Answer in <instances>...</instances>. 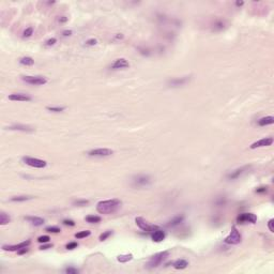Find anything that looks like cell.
Returning <instances> with one entry per match:
<instances>
[{
  "mask_svg": "<svg viewBox=\"0 0 274 274\" xmlns=\"http://www.w3.org/2000/svg\"><path fill=\"white\" fill-rule=\"evenodd\" d=\"M121 200L119 199H108L102 200L96 204V211L101 214H111L116 212L121 207Z\"/></svg>",
  "mask_w": 274,
  "mask_h": 274,
  "instance_id": "cell-1",
  "label": "cell"
},
{
  "mask_svg": "<svg viewBox=\"0 0 274 274\" xmlns=\"http://www.w3.org/2000/svg\"><path fill=\"white\" fill-rule=\"evenodd\" d=\"M169 256L168 251H164V252H160L154 254L153 256H151V258L149 259V261L147 262V268L149 269H153V268L159 267L162 262Z\"/></svg>",
  "mask_w": 274,
  "mask_h": 274,
  "instance_id": "cell-2",
  "label": "cell"
},
{
  "mask_svg": "<svg viewBox=\"0 0 274 274\" xmlns=\"http://www.w3.org/2000/svg\"><path fill=\"white\" fill-rule=\"evenodd\" d=\"M241 241H242V236H241V233L239 232L237 227L233 226L232 228H231L229 235L225 238V243L230 244V245H237V244H240Z\"/></svg>",
  "mask_w": 274,
  "mask_h": 274,
  "instance_id": "cell-3",
  "label": "cell"
},
{
  "mask_svg": "<svg viewBox=\"0 0 274 274\" xmlns=\"http://www.w3.org/2000/svg\"><path fill=\"white\" fill-rule=\"evenodd\" d=\"M151 183V178L148 175H137L132 179V184L135 188H144Z\"/></svg>",
  "mask_w": 274,
  "mask_h": 274,
  "instance_id": "cell-4",
  "label": "cell"
},
{
  "mask_svg": "<svg viewBox=\"0 0 274 274\" xmlns=\"http://www.w3.org/2000/svg\"><path fill=\"white\" fill-rule=\"evenodd\" d=\"M22 80L29 85H33V86H42L45 85L47 83V78L44 76H30V75H26V76H22Z\"/></svg>",
  "mask_w": 274,
  "mask_h": 274,
  "instance_id": "cell-5",
  "label": "cell"
},
{
  "mask_svg": "<svg viewBox=\"0 0 274 274\" xmlns=\"http://www.w3.org/2000/svg\"><path fill=\"white\" fill-rule=\"evenodd\" d=\"M22 161L26 165L31 166V167H34V168H44L47 165L46 161H44V160L36 159V157H31V156H24Z\"/></svg>",
  "mask_w": 274,
  "mask_h": 274,
  "instance_id": "cell-6",
  "label": "cell"
},
{
  "mask_svg": "<svg viewBox=\"0 0 274 274\" xmlns=\"http://www.w3.org/2000/svg\"><path fill=\"white\" fill-rule=\"evenodd\" d=\"M88 155L92 157H105V156H111L114 154V151L111 149L107 148H99V149H92L88 151Z\"/></svg>",
  "mask_w": 274,
  "mask_h": 274,
  "instance_id": "cell-7",
  "label": "cell"
},
{
  "mask_svg": "<svg viewBox=\"0 0 274 274\" xmlns=\"http://www.w3.org/2000/svg\"><path fill=\"white\" fill-rule=\"evenodd\" d=\"M257 222V216L254 213H241L237 217V223L238 224H255Z\"/></svg>",
  "mask_w": 274,
  "mask_h": 274,
  "instance_id": "cell-8",
  "label": "cell"
},
{
  "mask_svg": "<svg viewBox=\"0 0 274 274\" xmlns=\"http://www.w3.org/2000/svg\"><path fill=\"white\" fill-rule=\"evenodd\" d=\"M135 223H136L137 226L144 231H149V232H151V231H153L155 228H157V226L149 225L142 217H136V219H135Z\"/></svg>",
  "mask_w": 274,
  "mask_h": 274,
  "instance_id": "cell-9",
  "label": "cell"
},
{
  "mask_svg": "<svg viewBox=\"0 0 274 274\" xmlns=\"http://www.w3.org/2000/svg\"><path fill=\"white\" fill-rule=\"evenodd\" d=\"M250 168H251V166H248V165L243 166V167H241V168H238V169H236V170L231 171L230 173H228V175H227V178H228L229 180H235V179H238V178H240L243 173H245Z\"/></svg>",
  "mask_w": 274,
  "mask_h": 274,
  "instance_id": "cell-10",
  "label": "cell"
},
{
  "mask_svg": "<svg viewBox=\"0 0 274 274\" xmlns=\"http://www.w3.org/2000/svg\"><path fill=\"white\" fill-rule=\"evenodd\" d=\"M273 144V138L272 137H266V138H262L259 139L257 142H253L251 145V149H256V148H261V147H268L271 146Z\"/></svg>",
  "mask_w": 274,
  "mask_h": 274,
  "instance_id": "cell-11",
  "label": "cell"
},
{
  "mask_svg": "<svg viewBox=\"0 0 274 274\" xmlns=\"http://www.w3.org/2000/svg\"><path fill=\"white\" fill-rule=\"evenodd\" d=\"M30 240H26L24 242H20L18 244H15V245H3L2 246V250L3 251H9V252H14V251H18L23 248H28L30 245Z\"/></svg>",
  "mask_w": 274,
  "mask_h": 274,
  "instance_id": "cell-12",
  "label": "cell"
},
{
  "mask_svg": "<svg viewBox=\"0 0 274 274\" xmlns=\"http://www.w3.org/2000/svg\"><path fill=\"white\" fill-rule=\"evenodd\" d=\"M165 237H166L165 231H163L162 229H160L159 227L154 229L153 231H151V239H152L153 242H156V243L162 242V241L165 239Z\"/></svg>",
  "mask_w": 274,
  "mask_h": 274,
  "instance_id": "cell-13",
  "label": "cell"
},
{
  "mask_svg": "<svg viewBox=\"0 0 274 274\" xmlns=\"http://www.w3.org/2000/svg\"><path fill=\"white\" fill-rule=\"evenodd\" d=\"M191 79V76H184L180 77V78H173L168 82L169 87H181L183 85H185L186 83H188Z\"/></svg>",
  "mask_w": 274,
  "mask_h": 274,
  "instance_id": "cell-14",
  "label": "cell"
},
{
  "mask_svg": "<svg viewBox=\"0 0 274 274\" xmlns=\"http://www.w3.org/2000/svg\"><path fill=\"white\" fill-rule=\"evenodd\" d=\"M129 67H130V63L125 60L124 58H119V59L114 61L113 64L111 65V69H113V70H120V69H126Z\"/></svg>",
  "mask_w": 274,
  "mask_h": 274,
  "instance_id": "cell-15",
  "label": "cell"
},
{
  "mask_svg": "<svg viewBox=\"0 0 274 274\" xmlns=\"http://www.w3.org/2000/svg\"><path fill=\"white\" fill-rule=\"evenodd\" d=\"M8 98L11 101H19V102H28L32 100L31 96L25 93H13V94H10Z\"/></svg>",
  "mask_w": 274,
  "mask_h": 274,
  "instance_id": "cell-16",
  "label": "cell"
},
{
  "mask_svg": "<svg viewBox=\"0 0 274 274\" xmlns=\"http://www.w3.org/2000/svg\"><path fill=\"white\" fill-rule=\"evenodd\" d=\"M7 130H10V131H22V132H29V133L34 132V129L32 128V126H29V125H25V124H14V125H11V126H8Z\"/></svg>",
  "mask_w": 274,
  "mask_h": 274,
  "instance_id": "cell-17",
  "label": "cell"
},
{
  "mask_svg": "<svg viewBox=\"0 0 274 274\" xmlns=\"http://www.w3.org/2000/svg\"><path fill=\"white\" fill-rule=\"evenodd\" d=\"M183 220H184V215H177V216H175L173 219H171L170 221L167 223V225L166 226L167 227H176L178 226V225H180L181 223L183 222Z\"/></svg>",
  "mask_w": 274,
  "mask_h": 274,
  "instance_id": "cell-18",
  "label": "cell"
},
{
  "mask_svg": "<svg viewBox=\"0 0 274 274\" xmlns=\"http://www.w3.org/2000/svg\"><path fill=\"white\" fill-rule=\"evenodd\" d=\"M25 219L27 220L28 222H30V223L32 224V225H34V226H42L44 223H45V221H44V219H42V217H39V216H26Z\"/></svg>",
  "mask_w": 274,
  "mask_h": 274,
  "instance_id": "cell-19",
  "label": "cell"
},
{
  "mask_svg": "<svg viewBox=\"0 0 274 274\" xmlns=\"http://www.w3.org/2000/svg\"><path fill=\"white\" fill-rule=\"evenodd\" d=\"M257 123H258L259 126H266V125L273 124L274 123V117H272V116H267V117L260 118L259 120H258Z\"/></svg>",
  "mask_w": 274,
  "mask_h": 274,
  "instance_id": "cell-20",
  "label": "cell"
},
{
  "mask_svg": "<svg viewBox=\"0 0 274 274\" xmlns=\"http://www.w3.org/2000/svg\"><path fill=\"white\" fill-rule=\"evenodd\" d=\"M173 268L177 270H183L188 266V262L184 259H178L173 262Z\"/></svg>",
  "mask_w": 274,
  "mask_h": 274,
  "instance_id": "cell-21",
  "label": "cell"
},
{
  "mask_svg": "<svg viewBox=\"0 0 274 274\" xmlns=\"http://www.w3.org/2000/svg\"><path fill=\"white\" fill-rule=\"evenodd\" d=\"M33 196H26V195H20V196H14V197L11 198V201L14 202H20V201H27V200H31L33 199Z\"/></svg>",
  "mask_w": 274,
  "mask_h": 274,
  "instance_id": "cell-22",
  "label": "cell"
},
{
  "mask_svg": "<svg viewBox=\"0 0 274 274\" xmlns=\"http://www.w3.org/2000/svg\"><path fill=\"white\" fill-rule=\"evenodd\" d=\"M11 222V217L5 212H0V225H7Z\"/></svg>",
  "mask_w": 274,
  "mask_h": 274,
  "instance_id": "cell-23",
  "label": "cell"
},
{
  "mask_svg": "<svg viewBox=\"0 0 274 274\" xmlns=\"http://www.w3.org/2000/svg\"><path fill=\"white\" fill-rule=\"evenodd\" d=\"M19 63L23 65H26V67H29V65L34 64V60L31 57H23L19 59Z\"/></svg>",
  "mask_w": 274,
  "mask_h": 274,
  "instance_id": "cell-24",
  "label": "cell"
},
{
  "mask_svg": "<svg viewBox=\"0 0 274 274\" xmlns=\"http://www.w3.org/2000/svg\"><path fill=\"white\" fill-rule=\"evenodd\" d=\"M133 259V255L132 254H124V255H119L117 257V260L119 262H122V263H125V262H129Z\"/></svg>",
  "mask_w": 274,
  "mask_h": 274,
  "instance_id": "cell-25",
  "label": "cell"
},
{
  "mask_svg": "<svg viewBox=\"0 0 274 274\" xmlns=\"http://www.w3.org/2000/svg\"><path fill=\"white\" fill-rule=\"evenodd\" d=\"M101 217L98 216V215H88L86 216V221L90 224H96V223H100L101 222Z\"/></svg>",
  "mask_w": 274,
  "mask_h": 274,
  "instance_id": "cell-26",
  "label": "cell"
},
{
  "mask_svg": "<svg viewBox=\"0 0 274 274\" xmlns=\"http://www.w3.org/2000/svg\"><path fill=\"white\" fill-rule=\"evenodd\" d=\"M90 235H91V231L90 230H83V231H79V232L75 233V238H77V239L87 238V237H89Z\"/></svg>",
  "mask_w": 274,
  "mask_h": 274,
  "instance_id": "cell-27",
  "label": "cell"
},
{
  "mask_svg": "<svg viewBox=\"0 0 274 274\" xmlns=\"http://www.w3.org/2000/svg\"><path fill=\"white\" fill-rule=\"evenodd\" d=\"M46 109L51 113H61L65 109V107H60V106H47Z\"/></svg>",
  "mask_w": 274,
  "mask_h": 274,
  "instance_id": "cell-28",
  "label": "cell"
},
{
  "mask_svg": "<svg viewBox=\"0 0 274 274\" xmlns=\"http://www.w3.org/2000/svg\"><path fill=\"white\" fill-rule=\"evenodd\" d=\"M89 204V200H87V199H77L73 202V204H74V206H77V207H84V206H86V204Z\"/></svg>",
  "mask_w": 274,
  "mask_h": 274,
  "instance_id": "cell-29",
  "label": "cell"
},
{
  "mask_svg": "<svg viewBox=\"0 0 274 274\" xmlns=\"http://www.w3.org/2000/svg\"><path fill=\"white\" fill-rule=\"evenodd\" d=\"M45 230L47 232H51V233H59L61 231V229L58 226H48L45 228Z\"/></svg>",
  "mask_w": 274,
  "mask_h": 274,
  "instance_id": "cell-30",
  "label": "cell"
},
{
  "mask_svg": "<svg viewBox=\"0 0 274 274\" xmlns=\"http://www.w3.org/2000/svg\"><path fill=\"white\" fill-rule=\"evenodd\" d=\"M224 27H225L224 20H217V22L214 23L213 29L214 30H222V29H224Z\"/></svg>",
  "mask_w": 274,
  "mask_h": 274,
  "instance_id": "cell-31",
  "label": "cell"
},
{
  "mask_svg": "<svg viewBox=\"0 0 274 274\" xmlns=\"http://www.w3.org/2000/svg\"><path fill=\"white\" fill-rule=\"evenodd\" d=\"M32 33H33V28H32V27H28V28L25 29L24 32H23V36H24V38H29V36H31Z\"/></svg>",
  "mask_w": 274,
  "mask_h": 274,
  "instance_id": "cell-32",
  "label": "cell"
},
{
  "mask_svg": "<svg viewBox=\"0 0 274 274\" xmlns=\"http://www.w3.org/2000/svg\"><path fill=\"white\" fill-rule=\"evenodd\" d=\"M111 233H113V231L111 230H107V231H104L103 233H102L101 236H100V241H105L106 239L108 238L109 236H111Z\"/></svg>",
  "mask_w": 274,
  "mask_h": 274,
  "instance_id": "cell-33",
  "label": "cell"
},
{
  "mask_svg": "<svg viewBox=\"0 0 274 274\" xmlns=\"http://www.w3.org/2000/svg\"><path fill=\"white\" fill-rule=\"evenodd\" d=\"M64 272L67 274H77L79 272V270L76 269V268H73V267H67L64 269Z\"/></svg>",
  "mask_w": 274,
  "mask_h": 274,
  "instance_id": "cell-34",
  "label": "cell"
},
{
  "mask_svg": "<svg viewBox=\"0 0 274 274\" xmlns=\"http://www.w3.org/2000/svg\"><path fill=\"white\" fill-rule=\"evenodd\" d=\"M96 44H98V40L96 39H89V40H87L85 42V45L86 46H94Z\"/></svg>",
  "mask_w": 274,
  "mask_h": 274,
  "instance_id": "cell-35",
  "label": "cell"
},
{
  "mask_svg": "<svg viewBox=\"0 0 274 274\" xmlns=\"http://www.w3.org/2000/svg\"><path fill=\"white\" fill-rule=\"evenodd\" d=\"M56 43H57V39L56 38H51V39H48V40H46L45 41L46 46H53V45H55Z\"/></svg>",
  "mask_w": 274,
  "mask_h": 274,
  "instance_id": "cell-36",
  "label": "cell"
},
{
  "mask_svg": "<svg viewBox=\"0 0 274 274\" xmlns=\"http://www.w3.org/2000/svg\"><path fill=\"white\" fill-rule=\"evenodd\" d=\"M51 240V238L48 236H41L38 238V242L39 243H47L48 241Z\"/></svg>",
  "mask_w": 274,
  "mask_h": 274,
  "instance_id": "cell-37",
  "label": "cell"
},
{
  "mask_svg": "<svg viewBox=\"0 0 274 274\" xmlns=\"http://www.w3.org/2000/svg\"><path fill=\"white\" fill-rule=\"evenodd\" d=\"M77 246H78V243L77 242H70V243H67V250H74V248H76Z\"/></svg>",
  "mask_w": 274,
  "mask_h": 274,
  "instance_id": "cell-38",
  "label": "cell"
},
{
  "mask_svg": "<svg viewBox=\"0 0 274 274\" xmlns=\"http://www.w3.org/2000/svg\"><path fill=\"white\" fill-rule=\"evenodd\" d=\"M64 225H67V226H75V222L72 221V220H64V221L62 222Z\"/></svg>",
  "mask_w": 274,
  "mask_h": 274,
  "instance_id": "cell-39",
  "label": "cell"
},
{
  "mask_svg": "<svg viewBox=\"0 0 274 274\" xmlns=\"http://www.w3.org/2000/svg\"><path fill=\"white\" fill-rule=\"evenodd\" d=\"M273 224H274V220H270L269 223H268V228H269V230L271 231V232H274V227H273Z\"/></svg>",
  "mask_w": 274,
  "mask_h": 274,
  "instance_id": "cell-40",
  "label": "cell"
},
{
  "mask_svg": "<svg viewBox=\"0 0 274 274\" xmlns=\"http://www.w3.org/2000/svg\"><path fill=\"white\" fill-rule=\"evenodd\" d=\"M268 191V188L267 186H260V188H257L255 190L256 193H266Z\"/></svg>",
  "mask_w": 274,
  "mask_h": 274,
  "instance_id": "cell-41",
  "label": "cell"
},
{
  "mask_svg": "<svg viewBox=\"0 0 274 274\" xmlns=\"http://www.w3.org/2000/svg\"><path fill=\"white\" fill-rule=\"evenodd\" d=\"M29 252V248H20V250L17 251V254H19V255H23V254H26V253Z\"/></svg>",
  "mask_w": 274,
  "mask_h": 274,
  "instance_id": "cell-42",
  "label": "cell"
},
{
  "mask_svg": "<svg viewBox=\"0 0 274 274\" xmlns=\"http://www.w3.org/2000/svg\"><path fill=\"white\" fill-rule=\"evenodd\" d=\"M215 204H216L217 206H223V204H225V198L220 197V198H219V200H217V201H215Z\"/></svg>",
  "mask_w": 274,
  "mask_h": 274,
  "instance_id": "cell-43",
  "label": "cell"
},
{
  "mask_svg": "<svg viewBox=\"0 0 274 274\" xmlns=\"http://www.w3.org/2000/svg\"><path fill=\"white\" fill-rule=\"evenodd\" d=\"M72 33H73L72 30H64V31H62L63 36H72Z\"/></svg>",
  "mask_w": 274,
  "mask_h": 274,
  "instance_id": "cell-44",
  "label": "cell"
},
{
  "mask_svg": "<svg viewBox=\"0 0 274 274\" xmlns=\"http://www.w3.org/2000/svg\"><path fill=\"white\" fill-rule=\"evenodd\" d=\"M51 246H53V244H46V245H42L41 248H40V250H48V248H51Z\"/></svg>",
  "mask_w": 274,
  "mask_h": 274,
  "instance_id": "cell-45",
  "label": "cell"
},
{
  "mask_svg": "<svg viewBox=\"0 0 274 274\" xmlns=\"http://www.w3.org/2000/svg\"><path fill=\"white\" fill-rule=\"evenodd\" d=\"M59 22L60 23H67V16H61L60 18H59Z\"/></svg>",
  "mask_w": 274,
  "mask_h": 274,
  "instance_id": "cell-46",
  "label": "cell"
},
{
  "mask_svg": "<svg viewBox=\"0 0 274 274\" xmlns=\"http://www.w3.org/2000/svg\"><path fill=\"white\" fill-rule=\"evenodd\" d=\"M236 5H238V7H241V5H244V2H243V1H237V2H236Z\"/></svg>",
  "mask_w": 274,
  "mask_h": 274,
  "instance_id": "cell-47",
  "label": "cell"
},
{
  "mask_svg": "<svg viewBox=\"0 0 274 274\" xmlns=\"http://www.w3.org/2000/svg\"><path fill=\"white\" fill-rule=\"evenodd\" d=\"M115 39H117V40H119V39H123V34H118V36H116Z\"/></svg>",
  "mask_w": 274,
  "mask_h": 274,
  "instance_id": "cell-48",
  "label": "cell"
}]
</instances>
